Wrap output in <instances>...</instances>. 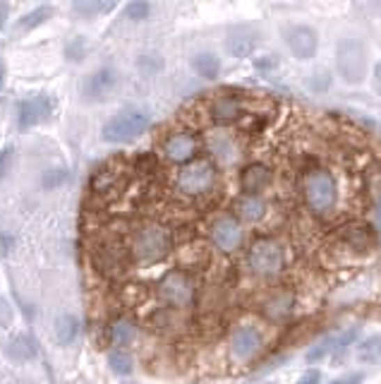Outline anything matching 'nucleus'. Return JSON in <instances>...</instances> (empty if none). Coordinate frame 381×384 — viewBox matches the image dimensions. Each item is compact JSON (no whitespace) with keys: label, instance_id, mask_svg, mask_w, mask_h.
<instances>
[{"label":"nucleus","instance_id":"obj_40","mask_svg":"<svg viewBox=\"0 0 381 384\" xmlns=\"http://www.w3.org/2000/svg\"><path fill=\"white\" fill-rule=\"evenodd\" d=\"M3 84H5V63L0 61V89H3Z\"/></svg>","mask_w":381,"mask_h":384},{"label":"nucleus","instance_id":"obj_15","mask_svg":"<svg viewBox=\"0 0 381 384\" xmlns=\"http://www.w3.org/2000/svg\"><path fill=\"white\" fill-rule=\"evenodd\" d=\"M118 86V72L113 68H99L96 72H91L89 77H84L81 82V99L89 104H101L108 96L116 91Z\"/></svg>","mask_w":381,"mask_h":384},{"label":"nucleus","instance_id":"obj_42","mask_svg":"<svg viewBox=\"0 0 381 384\" xmlns=\"http://www.w3.org/2000/svg\"><path fill=\"white\" fill-rule=\"evenodd\" d=\"M261 384H269V382H261Z\"/></svg>","mask_w":381,"mask_h":384},{"label":"nucleus","instance_id":"obj_34","mask_svg":"<svg viewBox=\"0 0 381 384\" xmlns=\"http://www.w3.org/2000/svg\"><path fill=\"white\" fill-rule=\"evenodd\" d=\"M84 51H86V43H84L81 36H77V39L68 46V58H72V61H81V58H84Z\"/></svg>","mask_w":381,"mask_h":384},{"label":"nucleus","instance_id":"obj_35","mask_svg":"<svg viewBox=\"0 0 381 384\" xmlns=\"http://www.w3.org/2000/svg\"><path fill=\"white\" fill-rule=\"evenodd\" d=\"M65 178H68V173H65L63 169H58V171H46V176H43V187H56V185H61Z\"/></svg>","mask_w":381,"mask_h":384},{"label":"nucleus","instance_id":"obj_20","mask_svg":"<svg viewBox=\"0 0 381 384\" xmlns=\"http://www.w3.org/2000/svg\"><path fill=\"white\" fill-rule=\"evenodd\" d=\"M293 307H295V293H293L290 289H281V291H274V293L264 300L261 312H264L266 320L281 322V320H286V317L290 315Z\"/></svg>","mask_w":381,"mask_h":384},{"label":"nucleus","instance_id":"obj_28","mask_svg":"<svg viewBox=\"0 0 381 384\" xmlns=\"http://www.w3.org/2000/svg\"><path fill=\"white\" fill-rule=\"evenodd\" d=\"M151 13V5L144 3V0H132L123 8V17L130 22H144Z\"/></svg>","mask_w":381,"mask_h":384},{"label":"nucleus","instance_id":"obj_29","mask_svg":"<svg viewBox=\"0 0 381 384\" xmlns=\"http://www.w3.org/2000/svg\"><path fill=\"white\" fill-rule=\"evenodd\" d=\"M161 68H163V58L156 56V53H141L137 58V70L141 75H146V77L161 72Z\"/></svg>","mask_w":381,"mask_h":384},{"label":"nucleus","instance_id":"obj_17","mask_svg":"<svg viewBox=\"0 0 381 384\" xmlns=\"http://www.w3.org/2000/svg\"><path fill=\"white\" fill-rule=\"evenodd\" d=\"M286 43L297 61H309V58H314V53H317V48H319L317 31L307 24H295V26H290V29H286Z\"/></svg>","mask_w":381,"mask_h":384},{"label":"nucleus","instance_id":"obj_2","mask_svg":"<svg viewBox=\"0 0 381 384\" xmlns=\"http://www.w3.org/2000/svg\"><path fill=\"white\" fill-rule=\"evenodd\" d=\"M132 262L137 264H156L166 259L173 250V233L161 221H144L132 231L127 240Z\"/></svg>","mask_w":381,"mask_h":384},{"label":"nucleus","instance_id":"obj_33","mask_svg":"<svg viewBox=\"0 0 381 384\" xmlns=\"http://www.w3.org/2000/svg\"><path fill=\"white\" fill-rule=\"evenodd\" d=\"M13 317H15L13 305H10V302L5 300L3 295H0V329L10 327V324H13Z\"/></svg>","mask_w":381,"mask_h":384},{"label":"nucleus","instance_id":"obj_14","mask_svg":"<svg viewBox=\"0 0 381 384\" xmlns=\"http://www.w3.org/2000/svg\"><path fill=\"white\" fill-rule=\"evenodd\" d=\"M264 348V337L257 327L252 324H242L231 334V355L238 363H249L259 355V351Z\"/></svg>","mask_w":381,"mask_h":384},{"label":"nucleus","instance_id":"obj_1","mask_svg":"<svg viewBox=\"0 0 381 384\" xmlns=\"http://www.w3.org/2000/svg\"><path fill=\"white\" fill-rule=\"evenodd\" d=\"M300 194L307 212L317 219H329L341 207V187L329 169L312 166L300 178Z\"/></svg>","mask_w":381,"mask_h":384},{"label":"nucleus","instance_id":"obj_21","mask_svg":"<svg viewBox=\"0 0 381 384\" xmlns=\"http://www.w3.org/2000/svg\"><path fill=\"white\" fill-rule=\"evenodd\" d=\"M269 212V204L264 197H252V194H240L235 199V219L244 221V224H259Z\"/></svg>","mask_w":381,"mask_h":384},{"label":"nucleus","instance_id":"obj_25","mask_svg":"<svg viewBox=\"0 0 381 384\" xmlns=\"http://www.w3.org/2000/svg\"><path fill=\"white\" fill-rule=\"evenodd\" d=\"M192 70L204 79H216L221 75V61L214 53H197L192 58Z\"/></svg>","mask_w":381,"mask_h":384},{"label":"nucleus","instance_id":"obj_19","mask_svg":"<svg viewBox=\"0 0 381 384\" xmlns=\"http://www.w3.org/2000/svg\"><path fill=\"white\" fill-rule=\"evenodd\" d=\"M259 43V34L247 24H240V26H233L228 29V36H226V48L233 58H247L254 53Z\"/></svg>","mask_w":381,"mask_h":384},{"label":"nucleus","instance_id":"obj_38","mask_svg":"<svg viewBox=\"0 0 381 384\" xmlns=\"http://www.w3.org/2000/svg\"><path fill=\"white\" fill-rule=\"evenodd\" d=\"M8 17H10V8L8 3H0V29L8 24Z\"/></svg>","mask_w":381,"mask_h":384},{"label":"nucleus","instance_id":"obj_32","mask_svg":"<svg viewBox=\"0 0 381 384\" xmlns=\"http://www.w3.org/2000/svg\"><path fill=\"white\" fill-rule=\"evenodd\" d=\"M309 86H312V91L321 94V91H326L331 86V75L326 72V70H317V72L309 77Z\"/></svg>","mask_w":381,"mask_h":384},{"label":"nucleus","instance_id":"obj_22","mask_svg":"<svg viewBox=\"0 0 381 384\" xmlns=\"http://www.w3.org/2000/svg\"><path fill=\"white\" fill-rule=\"evenodd\" d=\"M5 355L15 363H26L36 355V344L31 337L26 334H17L15 339H10L8 346H5Z\"/></svg>","mask_w":381,"mask_h":384},{"label":"nucleus","instance_id":"obj_8","mask_svg":"<svg viewBox=\"0 0 381 384\" xmlns=\"http://www.w3.org/2000/svg\"><path fill=\"white\" fill-rule=\"evenodd\" d=\"M334 243H339V250H348L352 255H364L379 247V233L372 224L364 221H348L334 231Z\"/></svg>","mask_w":381,"mask_h":384},{"label":"nucleus","instance_id":"obj_6","mask_svg":"<svg viewBox=\"0 0 381 384\" xmlns=\"http://www.w3.org/2000/svg\"><path fill=\"white\" fill-rule=\"evenodd\" d=\"M367 43L357 36H345L336 46V68L343 82L348 84H360L367 77V65H369Z\"/></svg>","mask_w":381,"mask_h":384},{"label":"nucleus","instance_id":"obj_27","mask_svg":"<svg viewBox=\"0 0 381 384\" xmlns=\"http://www.w3.org/2000/svg\"><path fill=\"white\" fill-rule=\"evenodd\" d=\"M357 358L362 360V363H377L381 358V337H367L364 341L360 344V348H357Z\"/></svg>","mask_w":381,"mask_h":384},{"label":"nucleus","instance_id":"obj_26","mask_svg":"<svg viewBox=\"0 0 381 384\" xmlns=\"http://www.w3.org/2000/svg\"><path fill=\"white\" fill-rule=\"evenodd\" d=\"M79 334V320L75 315H61L56 320V339L61 346H70Z\"/></svg>","mask_w":381,"mask_h":384},{"label":"nucleus","instance_id":"obj_5","mask_svg":"<svg viewBox=\"0 0 381 384\" xmlns=\"http://www.w3.org/2000/svg\"><path fill=\"white\" fill-rule=\"evenodd\" d=\"M244 259H247V269L252 277L269 281L281 277L283 267H286V250L276 238L261 236L249 245Z\"/></svg>","mask_w":381,"mask_h":384},{"label":"nucleus","instance_id":"obj_10","mask_svg":"<svg viewBox=\"0 0 381 384\" xmlns=\"http://www.w3.org/2000/svg\"><path fill=\"white\" fill-rule=\"evenodd\" d=\"M201 144H204L206 154H209L216 164H223V166H233L242 156L240 139L233 132H228L226 128L209 130V132L204 135V139H201Z\"/></svg>","mask_w":381,"mask_h":384},{"label":"nucleus","instance_id":"obj_12","mask_svg":"<svg viewBox=\"0 0 381 384\" xmlns=\"http://www.w3.org/2000/svg\"><path fill=\"white\" fill-rule=\"evenodd\" d=\"M209 240L214 243V247L221 252L240 250L244 240L242 224L233 214H219L209 226Z\"/></svg>","mask_w":381,"mask_h":384},{"label":"nucleus","instance_id":"obj_4","mask_svg":"<svg viewBox=\"0 0 381 384\" xmlns=\"http://www.w3.org/2000/svg\"><path fill=\"white\" fill-rule=\"evenodd\" d=\"M219 187V169L211 159H194L176 173V190L185 197H206Z\"/></svg>","mask_w":381,"mask_h":384},{"label":"nucleus","instance_id":"obj_23","mask_svg":"<svg viewBox=\"0 0 381 384\" xmlns=\"http://www.w3.org/2000/svg\"><path fill=\"white\" fill-rule=\"evenodd\" d=\"M56 15V8L53 5H39V8H34L31 13L22 15V17L17 20V31L20 34H26V31L36 29V26L46 24L48 20Z\"/></svg>","mask_w":381,"mask_h":384},{"label":"nucleus","instance_id":"obj_9","mask_svg":"<svg viewBox=\"0 0 381 384\" xmlns=\"http://www.w3.org/2000/svg\"><path fill=\"white\" fill-rule=\"evenodd\" d=\"M146 125H149V116H146L144 111L127 108V111L116 113V116L103 125V139L113 144L132 142L139 135H144Z\"/></svg>","mask_w":381,"mask_h":384},{"label":"nucleus","instance_id":"obj_24","mask_svg":"<svg viewBox=\"0 0 381 384\" xmlns=\"http://www.w3.org/2000/svg\"><path fill=\"white\" fill-rule=\"evenodd\" d=\"M108 337H111V341L116 346H130L134 341V337H137V324L130 320V317H118L111 324V329H108Z\"/></svg>","mask_w":381,"mask_h":384},{"label":"nucleus","instance_id":"obj_31","mask_svg":"<svg viewBox=\"0 0 381 384\" xmlns=\"http://www.w3.org/2000/svg\"><path fill=\"white\" fill-rule=\"evenodd\" d=\"M111 8L113 3H101V0H79V3H75V10H77L79 15H86V17H94V15L106 13V10Z\"/></svg>","mask_w":381,"mask_h":384},{"label":"nucleus","instance_id":"obj_39","mask_svg":"<svg viewBox=\"0 0 381 384\" xmlns=\"http://www.w3.org/2000/svg\"><path fill=\"white\" fill-rule=\"evenodd\" d=\"M355 382H360V375L350 377V380H336V382H331V384H355Z\"/></svg>","mask_w":381,"mask_h":384},{"label":"nucleus","instance_id":"obj_36","mask_svg":"<svg viewBox=\"0 0 381 384\" xmlns=\"http://www.w3.org/2000/svg\"><path fill=\"white\" fill-rule=\"evenodd\" d=\"M13 156H15V149L13 147H5L0 151V178L8 176L10 166H13Z\"/></svg>","mask_w":381,"mask_h":384},{"label":"nucleus","instance_id":"obj_16","mask_svg":"<svg viewBox=\"0 0 381 384\" xmlns=\"http://www.w3.org/2000/svg\"><path fill=\"white\" fill-rule=\"evenodd\" d=\"M53 111H56V101L48 94H34L29 99H24L17 108V123L20 128H34L39 123L51 121Z\"/></svg>","mask_w":381,"mask_h":384},{"label":"nucleus","instance_id":"obj_18","mask_svg":"<svg viewBox=\"0 0 381 384\" xmlns=\"http://www.w3.org/2000/svg\"><path fill=\"white\" fill-rule=\"evenodd\" d=\"M274 181V171L266 166L264 161H252L240 171V190L242 194H252V197H261V192L271 185Z\"/></svg>","mask_w":381,"mask_h":384},{"label":"nucleus","instance_id":"obj_13","mask_svg":"<svg viewBox=\"0 0 381 384\" xmlns=\"http://www.w3.org/2000/svg\"><path fill=\"white\" fill-rule=\"evenodd\" d=\"M206 113H209L211 123H216L219 128L233 125V123H240L244 118V99L238 96L235 91H219L209 99Z\"/></svg>","mask_w":381,"mask_h":384},{"label":"nucleus","instance_id":"obj_3","mask_svg":"<svg viewBox=\"0 0 381 384\" xmlns=\"http://www.w3.org/2000/svg\"><path fill=\"white\" fill-rule=\"evenodd\" d=\"M91 264L99 274L108 279H120L132 269L130 245L123 236L106 233L91 243Z\"/></svg>","mask_w":381,"mask_h":384},{"label":"nucleus","instance_id":"obj_37","mask_svg":"<svg viewBox=\"0 0 381 384\" xmlns=\"http://www.w3.org/2000/svg\"><path fill=\"white\" fill-rule=\"evenodd\" d=\"M319 380H321L319 370H309V372H304L302 380L297 382V384H319Z\"/></svg>","mask_w":381,"mask_h":384},{"label":"nucleus","instance_id":"obj_7","mask_svg":"<svg viewBox=\"0 0 381 384\" xmlns=\"http://www.w3.org/2000/svg\"><path fill=\"white\" fill-rule=\"evenodd\" d=\"M156 293L163 300V305H168L171 310H187L197 300V284L187 272L171 269V272L161 277Z\"/></svg>","mask_w":381,"mask_h":384},{"label":"nucleus","instance_id":"obj_41","mask_svg":"<svg viewBox=\"0 0 381 384\" xmlns=\"http://www.w3.org/2000/svg\"><path fill=\"white\" fill-rule=\"evenodd\" d=\"M127 384H137V382H127Z\"/></svg>","mask_w":381,"mask_h":384},{"label":"nucleus","instance_id":"obj_30","mask_svg":"<svg viewBox=\"0 0 381 384\" xmlns=\"http://www.w3.org/2000/svg\"><path fill=\"white\" fill-rule=\"evenodd\" d=\"M108 365H111V370L116 375H130L132 372V360H130V355L125 351H113L108 355Z\"/></svg>","mask_w":381,"mask_h":384},{"label":"nucleus","instance_id":"obj_11","mask_svg":"<svg viewBox=\"0 0 381 384\" xmlns=\"http://www.w3.org/2000/svg\"><path fill=\"white\" fill-rule=\"evenodd\" d=\"M199 147L201 142L192 130H176L161 142V156L176 166H185L197 159Z\"/></svg>","mask_w":381,"mask_h":384}]
</instances>
